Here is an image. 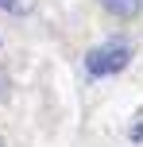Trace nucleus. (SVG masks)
Here are the masks:
<instances>
[{
    "instance_id": "2",
    "label": "nucleus",
    "mask_w": 143,
    "mask_h": 147,
    "mask_svg": "<svg viewBox=\"0 0 143 147\" xmlns=\"http://www.w3.org/2000/svg\"><path fill=\"white\" fill-rule=\"evenodd\" d=\"M101 4H105L112 16H120V20H132V16H139L143 0H101Z\"/></svg>"
},
{
    "instance_id": "3",
    "label": "nucleus",
    "mask_w": 143,
    "mask_h": 147,
    "mask_svg": "<svg viewBox=\"0 0 143 147\" xmlns=\"http://www.w3.org/2000/svg\"><path fill=\"white\" fill-rule=\"evenodd\" d=\"M4 12H27V0H0Z\"/></svg>"
},
{
    "instance_id": "1",
    "label": "nucleus",
    "mask_w": 143,
    "mask_h": 147,
    "mask_svg": "<svg viewBox=\"0 0 143 147\" xmlns=\"http://www.w3.org/2000/svg\"><path fill=\"white\" fill-rule=\"evenodd\" d=\"M132 62V47L128 43H101L89 51V58H85V66H89V74H97V78H108V74H120L124 66Z\"/></svg>"
}]
</instances>
